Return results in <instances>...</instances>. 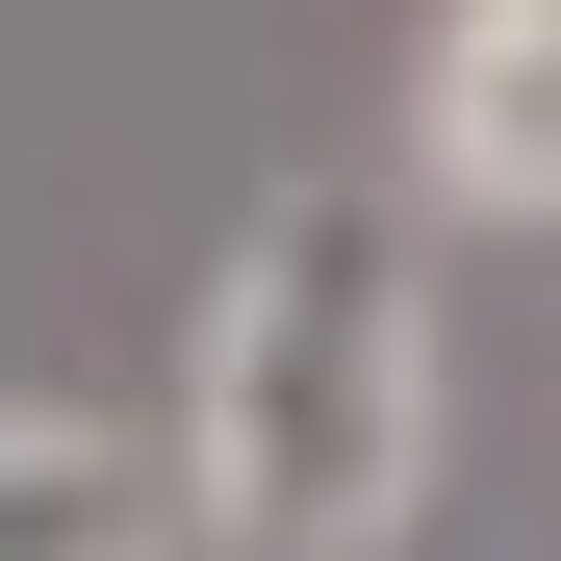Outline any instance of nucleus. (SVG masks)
I'll return each instance as SVG.
<instances>
[{
	"mask_svg": "<svg viewBox=\"0 0 561 561\" xmlns=\"http://www.w3.org/2000/svg\"><path fill=\"white\" fill-rule=\"evenodd\" d=\"M179 511L205 561H409L459 485V280L409 179H280L179 307Z\"/></svg>",
	"mask_w": 561,
	"mask_h": 561,
	"instance_id": "1",
	"label": "nucleus"
},
{
	"mask_svg": "<svg viewBox=\"0 0 561 561\" xmlns=\"http://www.w3.org/2000/svg\"><path fill=\"white\" fill-rule=\"evenodd\" d=\"M409 205L434 230H561V0H434L409 26Z\"/></svg>",
	"mask_w": 561,
	"mask_h": 561,
	"instance_id": "2",
	"label": "nucleus"
},
{
	"mask_svg": "<svg viewBox=\"0 0 561 561\" xmlns=\"http://www.w3.org/2000/svg\"><path fill=\"white\" fill-rule=\"evenodd\" d=\"M0 561H205V511H179V434L77 409V383H0Z\"/></svg>",
	"mask_w": 561,
	"mask_h": 561,
	"instance_id": "3",
	"label": "nucleus"
}]
</instances>
